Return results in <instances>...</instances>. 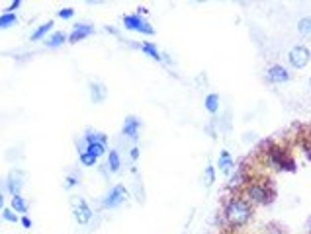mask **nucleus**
Wrapping results in <instances>:
<instances>
[{"label":"nucleus","mask_w":311,"mask_h":234,"mask_svg":"<svg viewBox=\"0 0 311 234\" xmlns=\"http://www.w3.org/2000/svg\"><path fill=\"white\" fill-rule=\"evenodd\" d=\"M252 211H251V205L239 197H233L229 199V203L225 205V217L227 220L233 224V226H243L247 224L249 219H251Z\"/></svg>","instance_id":"nucleus-1"},{"label":"nucleus","mask_w":311,"mask_h":234,"mask_svg":"<svg viewBox=\"0 0 311 234\" xmlns=\"http://www.w3.org/2000/svg\"><path fill=\"white\" fill-rule=\"evenodd\" d=\"M82 141H84V145H86L84 152H88V154L96 156V158H100L102 154L108 152V145H106V143H108V137L102 135V133L86 131L84 133V137H82Z\"/></svg>","instance_id":"nucleus-2"},{"label":"nucleus","mask_w":311,"mask_h":234,"mask_svg":"<svg viewBox=\"0 0 311 234\" xmlns=\"http://www.w3.org/2000/svg\"><path fill=\"white\" fill-rule=\"evenodd\" d=\"M123 26L125 29H131L137 33H143V35H153L155 29L149 24L145 18H141V14H127L123 16Z\"/></svg>","instance_id":"nucleus-3"},{"label":"nucleus","mask_w":311,"mask_h":234,"mask_svg":"<svg viewBox=\"0 0 311 234\" xmlns=\"http://www.w3.org/2000/svg\"><path fill=\"white\" fill-rule=\"evenodd\" d=\"M71 209H73V217L78 224H88L92 220V209L82 197H74L71 201Z\"/></svg>","instance_id":"nucleus-4"},{"label":"nucleus","mask_w":311,"mask_h":234,"mask_svg":"<svg viewBox=\"0 0 311 234\" xmlns=\"http://www.w3.org/2000/svg\"><path fill=\"white\" fill-rule=\"evenodd\" d=\"M309 58H311V53L305 45H296V47H292L290 53H288V61H290V65H292L294 69H303V67L309 63Z\"/></svg>","instance_id":"nucleus-5"},{"label":"nucleus","mask_w":311,"mask_h":234,"mask_svg":"<svg viewBox=\"0 0 311 234\" xmlns=\"http://www.w3.org/2000/svg\"><path fill=\"white\" fill-rule=\"evenodd\" d=\"M125 199H127V190L123 186H114L102 199V207L104 209H114V207H119Z\"/></svg>","instance_id":"nucleus-6"},{"label":"nucleus","mask_w":311,"mask_h":234,"mask_svg":"<svg viewBox=\"0 0 311 234\" xmlns=\"http://www.w3.org/2000/svg\"><path fill=\"white\" fill-rule=\"evenodd\" d=\"M247 195H249V199L254 201V203H270L272 197H274L272 190H268L264 184H251L247 188Z\"/></svg>","instance_id":"nucleus-7"},{"label":"nucleus","mask_w":311,"mask_h":234,"mask_svg":"<svg viewBox=\"0 0 311 234\" xmlns=\"http://www.w3.org/2000/svg\"><path fill=\"white\" fill-rule=\"evenodd\" d=\"M139 129H141V121H139L137 117H135V115L125 117L121 133H123L127 139H131V141H137V137H139Z\"/></svg>","instance_id":"nucleus-8"},{"label":"nucleus","mask_w":311,"mask_h":234,"mask_svg":"<svg viewBox=\"0 0 311 234\" xmlns=\"http://www.w3.org/2000/svg\"><path fill=\"white\" fill-rule=\"evenodd\" d=\"M6 186H8V191L14 195H20V190L24 186V172L22 170H12L8 174V180H6Z\"/></svg>","instance_id":"nucleus-9"},{"label":"nucleus","mask_w":311,"mask_h":234,"mask_svg":"<svg viewBox=\"0 0 311 234\" xmlns=\"http://www.w3.org/2000/svg\"><path fill=\"white\" fill-rule=\"evenodd\" d=\"M266 78L274 84H282V82H288L290 80V73L282 67V65H274L266 71Z\"/></svg>","instance_id":"nucleus-10"},{"label":"nucleus","mask_w":311,"mask_h":234,"mask_svg":"<svg viewBox=\"0 0 311 234\" xmlns=\"http://www.w3.org/2000/svg\"><path fill=\"white\" fill-rule=\"evenodd\" d=\"M90 33H94V26H90V24H76L73 29V33L69 35V41H71V43H76V41L84 39L86 35H90Z\"/></svg>","instance_id":"nucleus-11"},{"label":"nucleus","mask_w":311,"mask_h":234,"mask_svg":"<svg viewBox=\"0 0 311 234\" xmlns=\"http://www.w3.org/2000/svg\"><path fill=\"white\" fill-rule=\"evenodd\" d=\"M268 160L272 162V164H274L276 168H286V164H292V160L284 156L282 148H278V146L270 148V152H268Z\"/></svg>","instance_id":"nucleus-12"},{"label":"nucleus","mask_w":311,"mask_h":234,"mask_svg":"<svg viewBox=\"0 0 311 234\" xmlns=\"http://www.w3.org/2000/svg\"><path fill=\"white\" fill-rule=\"evenodd\" d=\"M90 98L94 103H102L106 98V86L100 82H90Z\"/></svg>","instance_id":"nucleus-13"},{"label":"nucleus","mask_w":311,"mask_h":234,"mask_svg":"<svg viewBox=\"0 0 311 234\" xmlns=\"http://www.w3.org/2000/svg\"><path fill=\"white\" fill-rule=\"evenodd\" d=\"M106 168H108V172H112V174L119 172V168H121V158H119L118 150H110V152H108Z\"/></svg>","instance_id":"nucleus-14"},{"label":"nucleus","mask_w":311,"mask_h":234,"mask_svg":"<svg viewBox=\"0 0 311 234\" xmlns=\"http://www.w3.org/2000/svg\"><path fill=\"white\" fill-rule=\"evenodd\" d=\"M67 39H69V37H67L63 31H55L53 35H49V37L45 39V45H47V47H51V49H55V47H59V45L65 43Z\"/></svg>","instance_id":"nucleus-15"},{"label":"nucleus","mask_w":311,"mask_h":234,"mask_svg":"<svg viewBox=\"0 0 311 234\" xmlns=\"http://www.w3.org/2000/svg\"><path fill=\"white\" fill-rule=\"evenodd\" d=\"M141 51L147 55V57H151V58H155V61H163V53L157 49V45H153V43H141Z\"/></svg>","instance_id":"nucleus-16"},{"label":"nucleus","mask_w":311,"mask_h":234,"mask_svg":"<svg viewBox=\"0 0 311 234\" xmlns=\"http://www.w3.org/2000/svg\"><path fill=\"white\" fill-rule=\"evenodd\" d=\"M233 166H235V164H233V158L229 156V152L223 150L221 154H219V170H221L223 174H229V172L233 170Z\"/></svg>","instance_id":"nucleus-17"},{"label":"nucleus","mask_w":311,"mask_h":234,"mask_svg":"<svg viewBox=\"0 0 311 234\" xmlns=\"http://www.w3.org/2000/svg\"><path fill=\"white\" fill-rule=\"evenodd\" d=\"M12 211L20 213V215H26L28 213V203H26V199L22 195H14L12 197Z\"/></svg>","instance_id":"nucleus-18"},{"label":"nucleus","mask_w":311,"mask_h":234,"mask_svg":"<svg viewBox=\"0 0 311 234\" xmlns=\"http://www.w3.org/2000/svg\"><path fill=\"white\" fill-rule=\"evenodd\" d=\"M51 29H53V22H47V24H43V26H39V28L31 33V41H39V39H43Z\"/></svg>","instance_id":"nucleus-19"},{"label":"nucleus","mask_w":311,"mask_h":234,"mask_svg":"<svg viewBox=\"0 0 311 234\" xmlns=\"http://www.w3.org/2000/svg\"><path fill=\"white\" fill-rule=\"evenodd\" d=\"M206 109L209 113H217V109H219V96L217 94H209L206 98Z\"/></svg>","instance_id":"nucleus-20"},{"label":"nucleus","mask_w":311,"mask_h":234,"mask_svg":"<svg viewBox=\"0 0 311 234\" xmlns=\"http://www.w3.org/2000/svg\"><path fill=\"white\" fill-rule=\"evenodd\" d=\"M14 24H18V18H16V14H8V12H4V14L0 16V29L12 28Z\"/></svg>","instance_id":"nucleus-21"},{"label":"nucleus","mask_w":311,"mask_h":234,"mask_svg":"<svg viewBox=\"0 0 311 234\" xmlns=\"http://www.w3.org/2000/svg\"><path fill=\"white\" fill-rule=\"evenodd\" d=\"M297 29H299V33H301V35H311V16H307V18H301V20H299V24H297Z\"/></svg>","instance_id":"nucleus-22"},{"label":"nucleus","mask_w":311,"mask_h":234,"mask_svg":"<svg viewBox=\"0 0 311 234\" xmlns=\"http://www.w3.org/2000/svg\"><path fill=\"white\" fill-rule=\"evenodd\" d=\"M2 219L8 220V222H20V217H18V213H16V211H12V207L2 211Z\"/></svg>","instance_id":"nucleus-23"},{"label":"nucleus","mask_w":311,"mask_h":234,"mask_svg":"<svg viewBox=\"0 0 311 234\" xmlns=\"http://www.w3.org/2000/svg\"><path fill=\"white\" fill-rule=\"evenodd\" d=\"M78 156H80V164H82V166H94V164L98 162V158L92 156V154H88V152H80Z\"/></svg>","instance_id":"nucleus-24"},{"label":"nucleus","mask_w":311,"mask_h":234,"mask_svg":"<svg viewBox=\"0 0 311 234\" xmlns=\"http://www.w3.org/2000/svg\"><path fill=\"white\" fill-rule=\"evenodd\" d=\"M213 180H215V170H213V166H206V170H204V184H206V186H211Z\"/></svg>","instance_id":"nucleus-25"},{"label":"nucleus","mask_w":311,"mask_h":234,"mask_svg":"<svg viewBox=\"0 0 311 234\" xmlns=\"http://www.w3.org/2000/svg\"><path fill=\"white\" fill-rule=\"evenodd\" d=\"M73 16H74L73 8H63V10H59V18H63V20H71Z\"/></svg>","instance_id":"nucleus-26"},{"label":"nucleus","mask_w":311,"mask_h":234,"mask_svg":"<svg viewBox=\"0 0 311 234\" xmlns=\"http://www.w3.org/2000/svg\"><path fill=\"white\" fill-rule=\"evenodd\" d=\"M243 182V172H237V174L231 176V182H229V186H237V184H241Z\"/></svg>","instance_id":"nucleus-27"},{"label":"nucleus","mask_w":311,"mask_h":234,"mask_svg":"<svg viewBox=\"0 0 311 234\" xmlns=\"http://www.w3.org/2000/svg\"><path fill=\"white\" fill-rule=\"evenodd\" d=\"M76 184H78V180L73 178V176H69V178L65 180V188H67V190H69V188H73V186H76Z\"/></svg>","instance_id":"nucleus-28"},{"label":"nucleus","mask_w":311,"mask_h":234,"mask_svg":"<svg viewBox=\"0 0 311 234\" xmlns=\"http://www.w3.org/2000/svg\"><path fill=\"white\" fill-rule=\"evenodd\" d=\"M20 6H22V2H20V0H14V2L8 6V14H14V12L18 10V8H20Z\"/></svg>","instance_id":"nucleus-29"},{"label":"nucleus","mask_w":311,"mask_h":234,"mask_svg":"<svg viewBox=\"0 0 311 234\" xmlns=\"http://www.w3.org/2000/svg\"><path fill=\"white\" fill-rule=\"evenodd\" d=\"M20 224H22L24 228H31V220L28 219L26 215H22V217H20Z\"/></svg>","instance_id":"nucleus-30"},{"label":"nucleus","mask_w":311,"mask_h":234,"mask_svg":"<svg viewBox=\"0 0 311 234\" xmlns=\"http://www.w3.org/2000/svg\"><path fill=\"white\" fill-rule=\"evenodd\" d=\"M129 156H131V160H137L139 158V146H131V152H129Z\"/></svg>","instance_id":"nucleus-31"},{"label":"nucleus","mask_w":311,"mask_h":234,"mask_svg":"<svg viewBox=\"0 0 311 234\" xmlns=\"http://www.w3.org/2000/svg\"><path fill=\"white\" fill-rule=\"evenodd\" d=\"M0 211H4V195H2V191H0Z\"/></svg>","instance_id":"nucleus-32"},{"label":"nucleus","mask_w":311,"mask_h":234,"mask_svg":"<svg viewBox=\"0 0 311 234\" xmlns=\"http://www.w3.org/2000/svg\"><path fill=\"white\" fill-rule=\"evenodd\" d=\"M309 88H311V78H309Z\"/></svg>","instance_id":"nucleus-33"},{"label":"nucleus","mask_w":311,"mask_h":234,"mask_svg":"<svg viewBox=\"0 0 311 234\" xmlns=\"http://www.w3.org/2000/svg\"><path fill=\"white\" fill-rule=\"evenodd\" d=\"M270 234H278V232H270Z\"/></svg>","instance_id":"nucleus-34"}]
</instances>
